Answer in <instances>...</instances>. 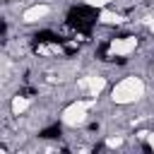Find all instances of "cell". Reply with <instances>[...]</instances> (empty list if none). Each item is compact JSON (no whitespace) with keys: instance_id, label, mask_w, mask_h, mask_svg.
<instances>
[{"instance_id":"obj_1","label":"cell","mask_w":154,"mask_h":154,"mask_svg":"<svg viewBox=\"0 0 154 154\" xmlns=\"http://www.w3.org/2000/svg\"><path fill=\"white\" fill-rule=\"evenodd\" d=\"M147 94V84L142 77L137 75H128L123 79H118L111 89V101L116 106H130V103H137L142 96Z\"/></svg>"},{"instance_id":"obj_2","label":"cell","mask_w":154,"mask_h":154,"mask_svg":"<svg viewBox=\"0 0 154 154\" xmlns=\"http://www.w3.org/2000/svg\"><path fill=\"white\" fill-rule=\"evenodd\" d=\"M96 106V99H77V101H72V103H67L65 108H63V113H60V120H63V125L65 128H82L87 120H89V111Z\"/></svg>"},{"instance_id":"obj_3","label":"cell","mask_w":154,"mask_h":154,"mask_svg":"<svg viewBox=\"0 0 154 154\" xmlns=\"http://www.w3.org/2000/svg\"><path fill=\"white\" fill-rule=\"evenodd\" d=\"M106 77L103 75H87V77H82L79 82H77V89H82L87 96H91V99H99L101 94H103V89H106Z\"/></svg>"},{"instance_id":"obj_4","label":"cell","mask_w":154,"mask_h":154,"mask_svg":"<svg viewBox=\"0 0 154 154\" xmlns=\"http://www.w3.org/2000/svg\"><path fill=\"white\" fill-rule=\"evenodd\" d=\"M51 12H53V7H51L48 2H34V5H29V7L22 12V22H24V24H38V22L48 19Z\"/></svg>"},{"instance_id":"obj_5","label":"cell","mask_w":154,"mask_h":154,"mask_svg":"<svg viewBox=\"0 0 154 154\" xmlns=\"http://www.w3.org/2000/svg\"><path fill=\"white\" fill-rule=\"evenodd\" d=\"M135 48H137V38L135 36H120V38H111V43H108V55L113 58H125V55H130V53H135Z\"/></svg>"},{"instance_id":"obj_6","label":"cell","mask_w":154,"mask_h":154,"mask_svg":"<svg viewBox=\"0 0 154 154\" xmlns=\"http://www.w3.org/2000/svg\"><path fill=\"white\" fill-rule=\"evenodd\" d=\"M99 22H101V24H106V26H118V24H123V14L103 7V10L99 12Z\"/></svg>"},{"instance_id":"obj_7","label":"cell","mask_w":154,"mask_h":154,"mask_svg":"<svg viewBox=\"0 0 154 154\" xmlns=\"http://www.w3.org/2000/svg\"><path fill=\"white\" fill-rule=\"evenodd\" d=\"M29 106H31V99H29V96H14L12 103H10L12 116H24V113L29 111Z\"/></svg>"},{"instance_id":"obj_8","label":"cell","mask_w":154,"mask_h":154,"mask_svg":"<svg viewBox=\"0 0 154 154\" xmlns=\"http://www.w3.org/2000/svg\"><path fill=\"white\" fill-rule=\"evenodd\" d=\"M113 0H84V5L87 7H96V10H103V7H108Z\"/></svg>"},{"instance_id":"obj_9","label":"cell","mask_w":154,"mask_h":154,"mask_svg":"<svg viewBox=\"0 0 154 154\" xmlns=\"http://www.w3.org/2000/svg\"><path fill=\"white\" fill-rule=\"evenodd\" d=\"M123 144V135H116V137H106V147H120Z\"/></svg>"},{"instance_id":"obj_10","label":"cell","mask_w":154,"mask_h":154,"mask_svg":"<svg viewBox=\"0 0 154 154\" xmlns=\"http://www.w3.org/2000/svg\"><path fill=\"white\" fill-rule=\"evenodd\" d=\"M147 144L154 149V132H147Z\"/></svg>"},{"instance_id":"obj_11","label":"cell","mask_w":154,"mask_h":154,"mask_svg":"<svg viewBox=\"0 0 154 154\" xmlns=\"http://www.w3.org/2000/svg\"><path fill=\"white\" fill-rule=\"evenodd\" d=\"M149 26H152V31H154V22H149Z\"/></svg>"},{"instance_id":"obj_12","label":"cell","mask_w":154,"mask_h":154,"mask_svg":"<svg viewBox=\"0 0 154 154\" xmlns=\"http://www.w3.org/2000/svg\"><path fill=\"white\" fill-rule=\"evenodd\" d=\"M10 2H12V0H10Z\"/></svg>"}]
</instances>
